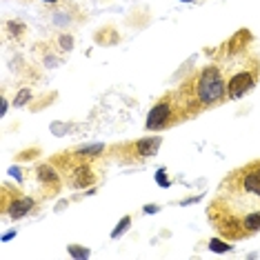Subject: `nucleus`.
<instances>
[{"mask_svg":"<svg viewBox=\"0 0 260 260\" xmlns=\"http://www.w3.org/2000/svg\"><path fill=\"white\" fill-rule=\"evenodd\" d=\"M38 182L45 187L47 193H58V189H60V182H58V174L49 167V165H43V167L38 169Z\"/></svg>","mask_w":260,"mask_h":260,"instance_id":"obj_7","label":"nucleus"},{"mask_svg":"<svg viewBox=\"0 0 260 260\" xmlns=\"http://www.w3.org/2000/svg\"><path fill=\"white\" fill-rule=\"evenodd\" d=\"M224 78H227V100H238L247 96L260 80V60L249 49L229 54L224 60Z\"/></svg>","mask_w":260,"mask_h":260,"instance_id":"obj_3","label":"nucleus"},{"mask_svg":"<svg viewBox=\"0 0 260 260\" xmlns=\"http://www.w3.org/2000/svg\"><path fill=\"white\" fill-rule=\"evenodd\" d=\"M182 120H189V118H187V111L180 103L178 91L174 89V91L165 93V96L151 107L145 127H147V132H162V129H169Z\"/></svg>","mask_w":260,"mask_h":260,"instance_id":"obj_4","label":"nucleus"},{"mask_svg":"<svg viewBox=\"0 0 260 260\" xmlns=\"http://www.w3.org/2000/svg\"><path fill=\"white\" fill-rule=\"evenodd\" d=\"M207 216L224 240H245L260 232V160L224 176Z\"/></svg>","mask_w":260,"mask_h":260,"instance_id":"obj_1","label":"nucleus"},{"mask_svg":"<svg viewBox=\"0 0 260 260\" xmlns=\"http://www.w3.org/2000/svg\"><path fill=\"white\" fill-rule=\"evenodd\" d=\"M158 147H160V138H143V140H136V143H129L125 147V153L134 156V160H140V158L153 156V151Z\"/></svg>","mask_w":260,"mask_h":260,"instance_id":"obj_6","label":"nucleus"},{"mask_svg":"<svg viewBox=\"0 0 260 260\" xmlns=\"http://www.w3.org/2000/svg\"><path fill=\"white\" fill-rule=\"evenodd\" d=\"M31 207H34L31 198H25V196H20V193H16L14 198H9L7 189L3 191V211L5 214H9L11 218H22L29 209H31Z\"/></svg>","mask_w":260,"mask_h":260,"instance_id":"obj_5","label":"nucleus"},{"mask_svg":"<svg viewBox=\"0 0 260 260\" xmlns=\"http://www.w3.org/2000/svg\"><path fill=\"white\" fill-rule=\"evenodd\" d=\"M176 91L187 111V118H193L227 100V78L220 64H207L200 72L189 76Z\"/></svg>","mask_w":260,"mask_h":260,"instance_id":"obj_2","label":"nucleus"},{"mask_svg":"<svg viewBox=\"0 0 260 260\" xmlns=\"http://www.w3.org/2000/svg\"><path fill=\"white\" fill-rule=\"evenodd\" d=\"M45 3H58V0H45Z\"/></svg>","mask_w":260,"mask_h":260,"instance_id":"obj_8","label":"nucleus"}]
</instances>
